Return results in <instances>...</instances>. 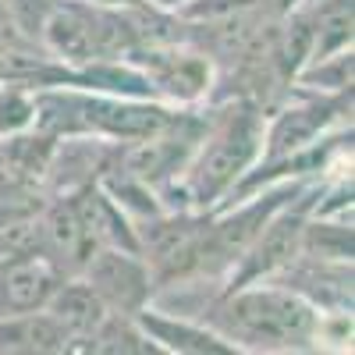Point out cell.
<instances>
[{"label": "cell", "instance_id": "1", "mask_svg": "<svg viewBox=\"0 0 355 355\" xmlns=\"http://www.w3.org/2000/svg\"><path fill=\"white\" fill-rule=\"evenodd\" d=\"M320 309L281 281H252L220 291L202 320L239 352H316Z\"/></svg>", "mask_w": 355, "mask_h": 355}, {"label": "cell", "instance_id": "2", "mask_svg": "<svg viewBox=\"0 0 355 355\" xmlns=\"http://www.w3.org/2000/svg\"><path fill=\"white\" fill-rule=\"evenodd\" d=\"M263 125L266 110L249 100H214L206 114V132L189 157L182 178H178V196L192 210H214L227 199V192L256 167L263 153Z\"/></svg>", "mask_w": 355, "mask_h": 355}, {"label": "cell", "instance_id": "3", "mask_svg": "<svg viewBox=\"0 0 355 355\" xmlns=\"http://www.w3.org/2000/svg\"><path fill=\"white\" fill-rule=\"evenodd\" d=\"M128 61L146 75L153 96L171 107H199L210 100L214 85H217L214 57L189 40L135 46L128 53Z\"/></svg>", "mask_w": 355, "mask_h": 355}, {"label": "cell", "instance_id": "4", "mask_svg": "<svg viewBox=\"0 0 355 355\" xmlns=\"http://www.w3.org/2000/svg\"><path fill=\"white\" fill-rule=\"evenodd\" d=\"M348 114H352V89H345V93H309V100L277 110L263 125V153L256 167H270L306 150L334 125H345Z\"/></svg>", "mask_w": 355, "mask_h": 355}, {"label": "cell", "instance_id": "5", "mask_svg": "<svg viewBox=\"0 0 355 355\" xmlns=\"http://www.w3.org/2000/svg\"><path fill=\"white\" fill-rule=\"evenodd\" d=\"M78 277L93 288L114 313H139L142 306L153 302V281L150 266L142 263L139 252L100 245L85 259Z\"/></svg>", "mask_w": 355, "mask_h": 355}, {"label": "cell", "instance_id": "6", "mask_svg": "<svg viewBox=\"0 0 355 355\" xmlns=\"http://www.w3.org/2000/svg\"><path fill=\"white\" fill-rule=\"evenodd\" d=\"M96 249L100 242L89 231L75 192L53 196V202L40 214V256H46L64 277H75Z\"/></svg>", "mask_w": 355, "mask_h": 355}, {"label": "cell", "instance_id": "7", "mask_svg": "<svg viewBox=\"0 0 355 355\" xmlns=\"http://www.w3.org/2000/svg\"><path fill=\"white\" fill-rule=\"evenodd\" d=\"M139 320V327L150 334L160 352H182V355H239L224 334H217L206 320H192V316H174L157 309L153 302L142 306L139 313H132Z\"/></svg>", "mask_w": 355, "mask_h": 355}, {"label": "cell", "instance_id": "8", "mask_svg": "<svg viewBox=\"0 0 355 355\" xmlns=\"http://www.w3.org/2000/svg\"><path fill=\"white\" fill-rule=\"evenodd\" d=\"M46 313L61 323V331L71 338V352H78V345L93 334L103 323V316L114 313V309L75 274V277H64L61 284H57V291L46 302Z\"/></svg>", "mask_w": 355, "mask_h": 355}, {"label": "cell", "instance_id": "9", "mask_svg": "<svg viewBox=\"0 0 355 355\" xmlns=\"http://www.w3.org/2000/svg\"><path fill=\"white\" fill-rule=\"evenodd\" d=\"M50 355L71 352V338L46 309L0 313V355Z\"/></svg>", "mask_w": 355, "mask_h": 355}, {"label": "cell", "instance_id": "10", "mask_svg": "<svg viewBox=\"0 0 355 355\" xmlns=\"http://www.w3.org/2000/svg\"><path fill=\"white\" fill-rule=\"evenodd\" d=\"M0 4H4V11H8L11 28H18L25 40L40 43L43 21L50 18V11H53L57 0H0Z\"/></svg>", "mask_w": 355, "mask_h": 355}, {"label": "cell", "instance_id": "11", "mask_svg": "<svg viewBox=\"0 0 355 355\" xmlns=\"http://www.w3.org/2000/svg\"><path fill=\"white\" fill-rule=\"evenodd\" d=\"M142 4H150V8H160V11H178L185 4V0H142Z\"/></svg>", "mask_w": 355, "mask_h": 355}, {"label": "cell", "instance_id": "12", "mask_svg": "<svg viewBox=\"0 0 355 355\" xmlns=\"http://www.w3.org/2000/svg\"><path fill=\"white\" fill-rule=\"evenodd\" d=\"M4 25H11V21H8V11H4V4H0V28H4Z\"/></svg>", "mask_w": 355, "mask_h": 355}]
</instances>
